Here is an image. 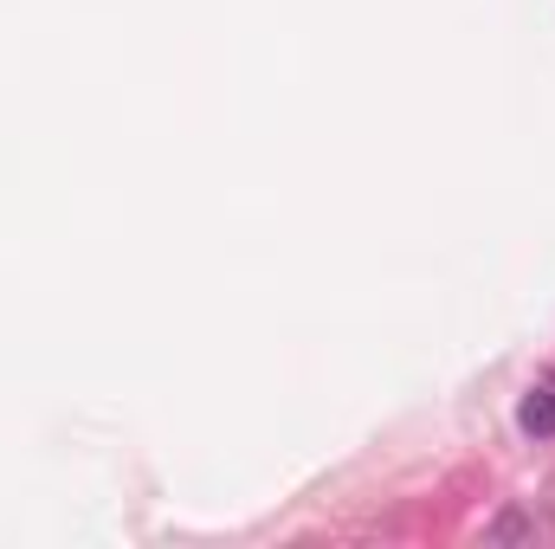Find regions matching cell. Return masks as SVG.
<instances>
[{
  "mask_svg": "<svg viewBox=\"0 0 555 549\" xmlns=\"http://www.w3.org/2000/svg\"><path fill=\"white\" fill-rule=\"evenodd\" d=\"M550 524L543 518H530V511H498L491 524H485V544H537Z\"/></svg>",
  "mask_w": 555,
  "mask_h": 549,
  "instance_id": "6da1fadb",
  "label": "cell"
},
{
  "mask_svg": "<svg viewBox=\"0 0 555 549\" xmlns=\"http://www.w3.org/2000/svg\"><path fill=\"white\" fill-rule=\"evenodd\" d=\"M517 420H524V433H537V439H555V388H537V395H524Z\"/></svg>",
  "mask_w": 555,
  "mask_h": 549,
  "instance_id": "7a4b0ae2",
  "label": "cell"
}]
</instances>
